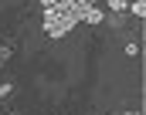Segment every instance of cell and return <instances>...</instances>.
<instances>
[{"mask_svg": "<svg viewBox=\"0 0 146 115\" xmlns=\"http://www.w3.org/2000/svg\"><path fill=\"white\" fill-rule=\"evenodd\" d=\"M78 20L82 17H78L75 7H44V31L51 37H65Z\"/></svg>", "mask_w": 146, "mask_h": 115, "instance_id": "cell-1", "label": "cell"}, {"mask_svg": "<svg viewBox=\"0 0 146 115\" xmlns=\"http://www.w3.org/2000/svg\"><path fill=\"white\" fill-rule=\"evenodd\" d=\"M126 10H133V17L139 20V17H143V14H146V3H143V0H136V3H129Z\"/></svg>", "mask_w": 146, "mask_h": 115, "instance_id": "cell-2", "label": "cell"}, {"mask_svg": "<svg viewBox=\"0 0 146 115\" xmlns=\"http://www.w3.org/2000/svg\"><path fill=\"white\" fill-rule=\"evenodd\" d=\"M106 3H109V10H115V14H122V10H126V7H129L133 0H106Z\"/></svg>", "mask_w": 146, "mask_h": 115, "instance_id": "cell-3", "label": "cell"}, {"mask_svg": "<svg viewBox=\"0 0 146 115\" xmlns=\"http://www.w3.org/2000/svg\"><path fill=\"white\" fill-rule=\"evenodd\" d=\"M129 115H143V112H129Z\"/></svg>", "mask_w": 146, "mask_h": 115, "instance_id": "cell-4", "label": "cell"}]
</instances>
